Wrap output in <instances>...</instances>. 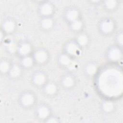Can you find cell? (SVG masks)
I'll list each match as a JSON object with an SVG mask.
<instances>
[{"label": "cell", "mask_w": 123, "mask_h": 123, "mask_svg": "<svg viewBox=\"0 0 123 123\" xmlns=\"http://www.w3.org/2000/svg\"><path fill=\"white\" fill-rule=\"evenodd\" d=\"M52 11V6L49 3H44L40 7V12L43 15L48 16L50 14Z\"/></svg>", "instance_id": "1"}, {"label": "cell", "mask_w": 123, "mask_h": 123, "mask_svg": "<svg viewBox=\"0 0 123 123\" xmlns=\"http://www.w3.org/2000/svg\"><path fill=\"white\" fill-rule=\"evenodd\" d=\"M22 103L25 106H29L34 102V97L29 93H26L23 95L21 99Z\"/></svg>", "instance_id": "2"}, {"label": "cell", "mask_w": 123, "mask_h": 123, "mask_svg": "<svg viewBox=\"0 0 123 123\" xmlns=\"http://www.w3.org/2000/svg\"><path fill=\"white\" fill-rule=\"evenodd\" d=\"M35 58L37 62L42 63L46 61L47 59V54L45 51L42 49L38 50L35 53Z\"/></svg>", "instance_id": "3"}, {"label": "cell", "mask_w": 123, "mask_h": 123, "mask_svg": "<svg viewBox=\"0 0 123 123\" xmlns=\"http://www.w3.org/2000/svg\"><path fill=\"white\" fill-rule=\"evenodd\" d=\"M113 27V23L109 20H104L101 25V28L104 33H109L112 30Z\"/></svg>", "instance_id": "4"}, {"label": "cell", "mask_w": 123, "mask_h": 123, "mask_svg": "<svg viewBox=\"0 0 123 123\" xmlns=\"http://www.w3.org/2000/svg\"><path fill=\"white\" fill-rule=\"evenodd\" d=\"M109 57L112 61H117L119 60L121 57V53L120 50L116 48L111 49L109 52Z\"/></svg>", "instance_id": "5"}, {"label": "cell", "mask_w": 123, "mask_h": 123, "mask_svg": "<svg viewBox=\"0 0 123 123\" xmlns=\"http://www.w3.org/2000/svg\"><path fill=\"white\" fill-rule=\"evenodd\" d=\"M78 16V12L74 9H69L66 13V17L69 21L72 22L77 20Z\"/></svg>", "instance_id": "6"}, {"label": "cell", "mask_w": 123, "mask_h": 123, "mask_svg": "<svg viewBox=\"0 0 123 123\" xmlns=\"http://www.w3.org/2000/svg\"><path fill=\"white\" fill-rule=\"evenodd\" d=\"M31 48L29 44L27 43H23L19 47L18 50L19 53L23 55H26L30 51Z\"/></svg>", "instance_id": "7"}, {"label": "cell", "mask_w": 123, "mask_h": 123, "mask_svg": "<svg viewBox=\"0 0 123 123\" xmlns=\"http://www.w3.org/2000/svg\"><path fill=\"white\" fill-rule=\"evenodd\" d=\"M45 76L43 74L38 73L36 74L34 77V82L37 85H41L45 82Z\"/></svg>", "instance_id": "8"}, {"label": "cell", "mask_w": 123, "mask_h": 123, "mask_svg": "<svg viewBox=\"0 0 123 123\" xmlns=\"http://www.w3.org/2000/svg\"><path fill=\"white\" fill-rule=\"evenodd\" d=\"M66 49L68 53L71 54H75L78 50V47L74 43H70L66 47Z\"/></svg>", "instance_id": "9"}, {"label": "cell", "mask_w": 123, "mask_h": 123, "mask_svg": "<svg viewBox=\"0 0 123 123\" xmlns=\"http://www.w3.org/2000/svg\"><path fill=\"white\" fill-rule=\"evenodd\" d=\"M37 113L39 117L41 118H45L47 117L49 114V110L45 106H41L38 108Z\"/></svg>", "instance_id": "10"}, {"label": "cell", "mask_w": 123, "mask_h": 123, "mask_svg": "<svg viewBox=\"0 0 123 123\" xmlns=\"http://www.w3.org/2000/svg\"><path fill=\"white\" fill-rule=\"evenodd\" d=\"M14 28V23L11 20H7L3 24V29L6 32L12 31Z\"/></svg>", "instance_id": "11"}, {"label": "cell", "mask_w": 123, "mask_h": 123, "mask_svg": "<svg viewBox=\"0 0 123 123\" xmlns=\"http://www.w3.org/2000/svg\"><path fill=\"white\" fill-rule=\"evenodd\" d=\"M21 72V70L20 68L16 65H13L10 69V73L11 76L12 77H17L18 76Z\"/></svg>", "instance_id": "12"}, {"label": "cell", "mask_w": 123, "mask_h": 123, "mask_svg": "<svg viewBox=\"0 0 123 123\" xmlns=\"http://www.w3.org/2000/svg\"><path fill=\"white\" fill-rule=\"evenodd\" d=\"M45 92L49 94H54L56 90V86L53 83H49L47 84L45 88Z\"/></svg>", "instance_id": "13"}, {"label": "cell", "mask_w": 123, "mask_h": 123, "mask_svg": "<svg viewBox=\"0 0 123 123\" xmlns=\"http://www.w3.org/2000/svg\"><path fill=\"white\" fill-rule=\"evenodd\" d=\"M63 84L66 87H70L72 86L74 83V80L70 76H65L62 81Z\"/></svg>", "instance_id": "14"}, {"label": "cell", "mask_w": 123, "mask_h": 123, "mask_svg": "<svg viewBox=\"0 0 123 123\" xmlns=\"http://www.w3.org/2000/svg\"><path fill=\"white\" fill-rule=\"evenodd\" d=\"M41 25L44 28L49 29L51 27L52 25V21L50 19L45 18L42 20Z\"/></svg>", "instance_id": "15"}, {"label": "cell", "mask_w": 123, "mask_h": 123, "mask_svg": "<svg viewBox=\"0 0 123 123\" xmlns=\"http://www.w3.org/2000/svg\"><path fill=\"white\" fill-rule=\"evenodd\" d=\"M10 65L7 61H3L0 63V70L3 72H6L10 70Z\"/></svg>", "instance_id": "16"}, {"label": "cell", "mask_w": 123, "mask_h": 123, "mask_svg": "<svg viewBox=\"0 0 123 123\" xmlns=\"http://www.w3.org/2000/svg\"><path fill=\"white\" fill-rule=\"evenodd\" d=\"M77 41L80 45H85L87 42V38L86 35H81L78 37Z\"/></svg>", "instance_id": "17"}, {"label": "cell", "mask_w": 123, "mask_h": 123, "mask_svg": "<svg viewBox=\"0 0 123 123\" xmlns=\"http://www.w3.org/2000/svg\"><path fill=\"white\" fill-rule=\"evenodd\" d=\"M104 4L106 7L109 9H113L117 4V2L115 0H106L104 2Z\"/></svg>", "instance_id": "18"}, {"label": "cell", "mask_w": 123, "mask_h": 123, "mask_svg": "<svg viewBox=\"0 0 123 123\" xmlns=\"http://www.w3.org/2000/svg\"><path fill=\"white\" fill-rule=\"evenodd\" d=\"M82 26V23L77 20L73 21L71 24V27L73 29L75 30H77L79 29Z\"/></svg>", "instance_id": "19"}, {"label": "cell", "mask_w": 123, "mask_h": 123, "mask_svg": "<svg viewBox=\"0 0 123 123\" xmlns=\"http://www.w3.org/2000/svg\"><path fill=\"white\" fill-rule=\"evenodd\" d=\"M33 62L32 59L29 57H25L22 61V64L25 67H29L31 66Z\"/></svg>", "instance_id": "20"}, {"label": "cell", "mask_w": 123, "mask_h": 123, "mask_svg": "<svg viewBox=\"0 0 123 123\" xmlns=\"http://www.w3.org/2000/svg\"><path fill=\"white\" fill-rule=\"evenodd\" d=\"M103 109L107 111H110L113 108V104L111 102L106 101L103 104Z\"/></svg>", "instance_id": "21"}, {"label": "cell", "mask_w": 123, "mask_h": 123, "mask_svg": "<svg viewBox=\"0 0 123 123\" xmlns=\"http://www.w3.org/2000/svg\"><path fill=\"white\" fill-rule=\"evenodd\" d=\"M86 70L87 73L88 74H94V73L95 72V71L96 70V67L95 65H94L93 64H89L87 66Z\"/></svg>", "instance_id": "22"}, {"label": "cell", "mask_w": 123, "mask_h": 123, "mask_svg": "<svg viewBox=\"0 0 123 123\" xmlns=\"http://www.w3.org/2000/svg\"><path fill=\"white\" fill-rule=\"evenodd\" d=\"M70 59L66 55H62L60 57V62L64 65H67L69 63Z\"/></svg>", "instance_id": "23"}, {"label": "cell", "mask_w": 123, "mask_h": 123, "mask_svg": "<svg viewBox=\"0 0 123 123\" xmlns=\"http://www.w3.org/2000/svg\"><path fill=\"white\" fill-rule=\"evenodd\" d=\"M16 46L14 43H11L8 45V49L11 52H14L16 49Z\"/></svg>", "instance_id": "24"}]
</instances>
